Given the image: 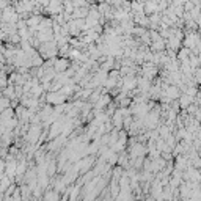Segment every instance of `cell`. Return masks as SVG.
<instances>
[{
	"instance_id": "obj_1",
	"label": "cell",
	"mask_w": 201,
	"mask_h": 201,
	"mask_svg": "<svg viewBox=\"0 0 201 201\" xmlns=\"http://www.w3.org/2000/svg\"><path fill=\"white\" fill-rule=\"evenodd\" d=\"M47 99H49V102H53V104H60V102L65 101V94H63V91H62V93H52V94L47 96Z\"/></svg>"
},
{
	"instance_id": "obj_2",
	"label": "cell",
	"mask_w": 201,
	"mask_h": 201,
	"mask_svg": "<svg viewBox=\"0 0 201 201\" xmlns=\"http://www.w3.org/2000/svg\"><path fill=\"white\" fill-rule=\"evenodd\" d=\"M66 68H68V62H66V60H60V62L55 65V69L57 71H65Z\"/></svg>"
},
{
	"instance_id": "obj_3",
	"label": "cell",
	"mask_w": 201,
	"mask_h": 201,
	"mask_svg": "<svg viewBox=\"0 0 201 201\" xmlns=\"http://www.w3.org/2000/svg\"><path fill=\"white\" fill-rule=\"evenodd\" d=\"M167 94L170 97H176L178 96V90H176L174 87H170V88H167Z\"/></svg>"
},
{
	"instance_id": "obj_4",
	"label": "cell",
	"mask_w": 201,
	"mask_h": 201,
	"mask_svg": "<svg viewBox=\"0 0 201 201\" xmlns=\"http://www.w3.org/2000/svg\"><path fill=\"white\" fill-rule=\"evenodd\" d=\"M5 94H7L8 97H13L14 96V88L13 87H8L7 90H5Z\"/></svg>"
}]
</instances>
